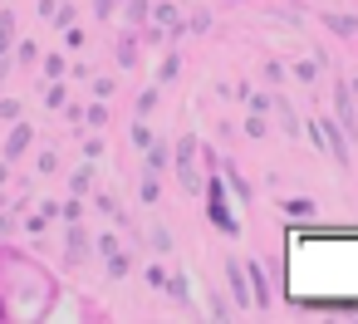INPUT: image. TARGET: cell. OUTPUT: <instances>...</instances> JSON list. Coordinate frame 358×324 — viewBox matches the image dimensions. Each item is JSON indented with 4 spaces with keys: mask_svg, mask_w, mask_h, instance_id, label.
I'll list each match as a JSON object with an SVG mask.
<instances>
[{
    "mask_svg": "<svg viewBox=\"0 0 358 324\" xmlns=\"http://www.w3.org/2000/svg\"><path fill=\"white\" fill-rule=\"evenodd\" d=\"M280 211H285V216H309L314 206H309L304 197H294V202H280Z\"/></svg>",
    "mask_w": 358,
    "mask_h": 324,
    "instance_id": "1",
    "label": "cell"
}]
</instances>
